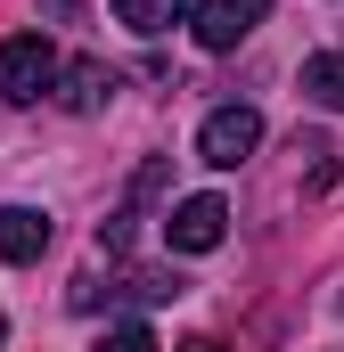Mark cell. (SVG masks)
Returning <instances> with one entry per match:
<instances>
[{
	"instance_id": "6da1fadb",
	"label": "cell",
	"mask_w": 344,
	"mask_h": 352,
	"mask_svg": "<svg viewBox=\"0 0 344 352\" xmlns=\"http://www.w3.org/2000/svg\"><path fill=\"white\" fill-rule=\"evenodd\" d=\"M50 82H58V50L41 33H8L0 41V107H33Z\"/></svg>"
},
{
	"instance_id": "7a4b0ae2",
	"label": "cell",
	"mask_w": 344,
	"mask_h": 352,
	"mask_svg": "<svg viewBox=\"0 0 344 352\" xmlns=\"http://www.w3.org/2000/svg\"><path fill=\"white\" fill-rule=\"evenodd\" d=\"M255 148H262V115L255 107H213V115L197 123V156H205L213 173H238Z\"/></svg>"
},
{
	"instance_id": "3957f363",
	"label": "cell",
	"mask_w": 344,
	"mask_h": 352,
	"mask_svg": "<svg viewBox=\"0 0 344 352\" xmlns=\"http://www.w3.org/2000/svg\"><path fill=\"white\" fill-rule=\"evenodd\" d=\"M262 16H270V0H197V8H189V33H197V50L222 58V50H238V41L255 33Z\"/></svg>"
},
{
	"instance_id": "277c9868",
	"label": "cell",
	"mask_w": 344,
	"mask_h": 352,
	"mask_svg": "<svg viewBox=\"0 0 344 352\" xmlns=\"http://www.w3.org/2000/svg\"><path fill=\"white\" fill-rule=\"evenodd\" d=\"M222 238H230V205L222 197H180L164 213V246L172 254H213Z\"/></svg>"
},
{
	"instance_id": "5b68a950",
	"label": "cell",
	"mask_w": 344,
	"mask_h": 352,
	"mask_svg": "<svg viewBox=\"0 0 344 352\" xmlns=\"http://www.w3.org/2000/svg\"><path fill=\"white\" fill-rule=\"evenodd\" d=\"M50 213L41 205H0V263H41L50 254Z\"/></svg>"
},
{
	"instance_id": "8992f818",
	"label": "cell",
	"mask_w": 344,
	"mask_h": 352,
	"mask_svg": "<svg viewBox=\"0 0 344 352\" xmlns=\"http://www.w3.org/2000/svg\"><path fill=\"white\" fill-rule=\"evenodd\" d=\"M58 82H66V90H58V107H66V115H98V107L115 98V66H98V58H74Z\"/></svg>"
},
{
	"instance_id": "52a82bcc",
	"label": "cell",
	"mask_w": 344,
	"mask_h": 352,
	"mask_svg": "<svg viewBox=\"0 0 344 352\" xmlns=\"http://www.w3.org/2000/svg\"><path fill=\"white\" fill-rule=\"evenodd\" d=\"M189 8H197V0H115V16H123L140 41H156V33H172V25H189Z\"/></svg>"
},
{
	"instance_id": "ba28073f",
	"label": "cell",
	"mask_w": 344,
	"mask_h": 352,
	"mask_svg": "<svg viewBox=\"0 0 344 352\" xmlns=\"http://www.w3.org/2000/svg\"><path fill=\"white\" fill-rule=\"evenodd\" d=\"M303 98H312V107H328V115H344V50L303 58Z\"/></svg>"
},
{
	"instance_id": "9c48e42d",
	"label": "cell",
	"mask_w": 344,
	"mask_h": 352,
	"mask_svg": "<svg viewBox=\"0 0 344 352\" xmlns=\"http://www.w3.org/2000/svg\"><path fill=\"white\" fill-rule=\"evenodd\" d=\"M98 352H156V336H148L140 320H123V328H107V336H98Z\"/></svg>"
},
{
	"instance_id": "30bf717a",
	"label": "cell",
	"mask_w": 344,
	"mask_h": 352,
	"mask_svg": "<svg viewBox=\"0 0 344 352\" xmlns=\"http://www.w3.org/2000/svg\"><path fill=\"white\" fill-rule=\"evenodd\" d=\"M180 352H222V344H213V336H189V344H180Z\"/></svg>"
},
{
	"instance_id": "8fae6325",
	"label": "cell",
	"mask_w": 344,
	"mask_h": 352,
	"mask_svg": "<svg viewBox=\"0 0 344 352\" xmlns=\"http://www.w3.org/2000/svg\"><path fill=\"white\" fill-rule=\"evenodd\" d=\"M0 336H8V320H0Z\"/></svg>"
},
{
	"instance_id": "7c38bea8",
	"label": "cell",
	"mask_w": 344,
	"mask_h": 352,
	"mask_svg": "<svg viewBox=\"0 0 344 352\" xmlns=\"http://www.w3.org/2000/svg\"><path fill=\"white\" fill-rule=\"evenodd\" d=\"M336 311H344V295H336Z\"/></svg>"
}]
</instances>
